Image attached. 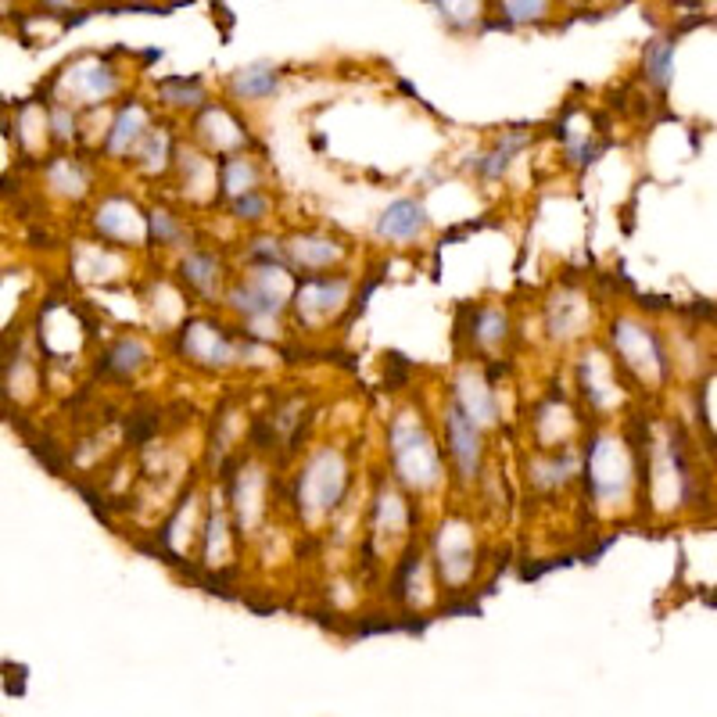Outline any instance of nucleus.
I'll list each match as a JSON object with an SVG mask.
<instances>
[{"mask_svg":"<svg viewBox=\"0 0 717 717\" xmlns=\"http://www.w3.org/2000/svg\"><path fill=\"white\" fill-rule=\"evenodd\" d=\"M391 460H395L402 481H409L416 488H430L437 481V453L416 423H406V420L391 423Z\"/></svg>","mask_w":717,"mask_h":717,"instance_id":"f257e3e1","label":"nucleus"},{"mask_svg":"<svg viewBox=\"0 0 717 717\" xmlns=\"http://www.w3.org/2000/svg\"><path fill=\"white\" fill-rule=\"evenodd\" d=\"M344 492V467L341 456L323 448L316 453L305 467V474L298 477V502L305 506V513H327Z\"/></svg>","mask_w":717,"mask_h":717,"instance_id":"f03ea898","label":"nucleus"},{"mask_svg":"<svg viewBox=\"0 0 717 717\" xmlns=\"http://www.w3.org/2000/svg\"><path fill=\"white\" fill-rule=\"evenodd\" d=\"M344 295H348V280L341 277H305L295 295V309L305 323H323L344 305Z\"/></svg>","mask_w":717,"mask_h":717,"instance_id":"7ed1b4c3","label":"nucleus"},{"mask_svg":"<svg viewBox=\"0 0 717 717\" xmlns=\"http://www.w3.org/2000/svg\"><path fill=\"white\" fill-rule=\"evenodd\" d=\"M448 423V453L460 463L463 477H477V463H481V427L453 402L445 413Z\"/></svg>","mask_w":717,"mask_h":717,"instance_id":"20e7f679","label":"nucleus"},{"mask_svg":"<svg viewBox=\"0 0 717 717\" xmlns=\"http://www.w3.org/2000/svg\"><path fill=\"white\" fill-rule=\"evenodd\" d=\"M115 72L101 61H83L75 68H68V75L61 79V90L65 98H75V105H94V101H105L112 90H115Z\"/></svg>","mask_w":717,"mask_h":717,"instance_id":"39448f33","label":"nucleus"},{"mask_svg":"<svg viewBox=\"0 0 717 717\" xmlns=\"http://www.w3.org/2000/svg\"><path fill=\"white\" fill-rule=\"evenodd\" d=\"M427 230V209L413 198H398L384 209V216L377 219V233L388 240H413Z\"/></svg>","mask_w":717,"mask_h":717,"instance_id":"423d86ee","label":"nucleus"},{"mask_svg":"<svg viewBox=\"0 0 717 717\" xmlns=\"http://www.w3.org/2000/svg\"><path fill=\"white\" fill-rule=\"evenodd\" d=\"M184 351L201 366H223L233 358V344L209 323H191L184 327Z\"/></svg>","mask_w":717,"mask_h":717,"instance_id":"0eeeda50","label":"nucleus"},{"mask_svg":"<svg viewBox=\"0 0 717 717\" xmlns=\"http://www.w3.org/2000/svg\"><path fill=\"white\" fill-rule=\"evenodd\" d=\"M98 230H101L105 237H119V240H133V244H140L144 233H147V226H144L137 205L126 201V198H108V201L98 209Z\"/></svg>","mask_w":717,"mask_h":717,"instance_id":"6e6552de","label":"nucleus"},{"mask_svg":"<svg viewBox=\"0 0 717 717\" xmlns=\"http://www.w3.org/2000/svg\"><path fill=\"white\" fill-rule=\"evenodd\" d=\"M613 344L620 348V355H624V363L627 366H635L642 377H646V370L650 366H657L660 363V348H657V341L642 330V327H632V323H613Z\"/></svg>","mask_w":717,"mask_h":717,"instance_id":"1a4fd4ad","label":"nucleus"},{"mask_svg":"<svg viewBox=\"0 0 717 717\" xmlns=\"http://www.w3.org/2000/svg\"><path fill=\"white\" fill-rule=\"evenodd\" d=\"M456 406H460L477 427H485V423L495 420V395H492V388H488L474 370H463V374L456 377Z\"/></svg>","mask_w":717,"mask_h":717,"instance_id":"9d476101","label":"nucleus"},{"mask_svg":"<svg viewBox=\"0 0 717 717\" xmlns=\"http://www.w3.org/2000/svg\"><path fill=\"white\" fill-rule=\"evenodd\" d=\"M437 556H441V574L448 581H463L470 571V546H467V527L448 524L437 534Z\"/></svg>","mask_w":717,"mask_h":717,"instance_id":"9b49d317","label":"nucleus"},{"mask_svg":"<svg viewBox=\"0 0 717 717\" xmlns=\"http://www.w3.org/2000/svg\"><path fill=\"white\" fill-rule=\"evenodd\" d=\"M337 255H341V248L334 240H327V237H298L291 244V262L302 265V269H323Z\"/></svg>","mask_w":717,"mask_h":717,"instance_id":"f8f14e48","label":"nucleus"},{"mask_svg":"<svg viewBox=\"0 0 717 717\" xmlns=\"http://www.w3.org/2000/svg\"><path fill=\"white\" fill-rule=\"evenodd\" d=\"M233 90L240 98L255 101V98H265L277 90V68L273 65H248L233 75Z\"/></svg>","mask_w":717,"mask_h":717,"instance_id":"ddd939ff","label":"nucleus"},{"mask_svg":"<svg viewBox=\"0 0 717 717\" xmlns=\"http://www.w3.org/2000/svg\"><path fill=\"white\" fill-rule=\"evenodd\" d=\"M219 172H223V191H226V194L244 198V194H251V191H255V179H258V172H255V165H251L248 158H240V154L223 158Z\"/></svg>","mask_w":717,"mask_h":717,"instance_id":"4468645a","label":"nucleus"},{"mask_svg":"<svg viewBox=\"0 0 717 717\" xmlns=\"http://www.w3.org/2000/svg\"><path fill=\"white\" fill-rule=\"evenodd\" d=\"M140 126H144V108H140V105H126V108L119 112V119H115L112 133H108V151L126 154V151H130V144L140 137Z\"/></svg>","mask_w":717,"mask_h":717,"instance_id":"2eb2a0df","label":"nucleus"},{"mask_svg":"<svg viewBox=\"0 0 717 717\" xmlns=\"http://www.w3.org/2000/svg\"><path fill=\"white\" fill-rule=\"evenodd\" d=\"M184 280L194 284L198 291L212 295L216 291V280H219V265L212 255H187L184 258Z\"/></svg>","mask_w":717,"mask_h":717,"instance_id":"dca6fc26","label":"nucleus"},{"mask_svg":"<svg viewBox=\"0 0 717 717\" xmlns=\"http://www.w3.org/2000/svg\"><path fill=\"white\" fill-rule=\"evenodd\" d=\"M671 58H674V47L667 40H653L646 47V72H650V79L657 86H667V79H671Z\"/></svg>","mask_w":717,"mask_h":717,"instance_id":"f3484780","label":"nucleus"},{"mask_svg":"<svg viewBox=\"0 0 717 717\" xmlns=\"http://www.w3.org/2000/svg\"><path fill=\"white\" fill-rule=\"evenodd\" d=\"M144 344L137 341V337H122L119 344H115V351L108 355V366L115 370V374H133L140 363H144Z\"/></svg>","mask_w":717,"mask_h":717,"instance_id":"a211bd4d","label":"nucleus"},{"mask_svg":"<svg viewBox=\"0 0 717 717\" xmlns=\"http://www.w3.org/2000/svg\"><path fill=\"white\" fill-rule=\"evenodd\" d=\"M474 337H477V344L492 348L495 341L506 337V316L499 309H477V330H474Z\"/></svg>","mask_w":717,"mask_h":717,"instance_id":"6ab92c4d","label":"nucleus"},{"mask_svg":"<svg viewBox=\"0 0 717 717\" xmlns=\"http://www.w3.org/2000/svg\"><path fill=\"white\" fill-rule=\"evenodd\" d=\"M162 94L169 98V105H198L201 101V83L187 86V79H165Z\"/></svg>","mask_w":717,"mask_h":717,"instance_id":"aec40b11","label":"nucleus"},{"mask_svg":"<svg viewBox=\"0 0 717 717\" xmlns=\"http://www.w3.org/2000/svg\"><path fill=\"white\" fill-rule=\"evenodd\" d=\"M51 184H54L58 191H83V172L75 169L72 158H58V162L51 165Z\"/></svg>","mask_w":717,"mask_h":717,"instance_id":"412c9836","label":"nucleus"},{"mask_svg":"<svg viewBox=\"0 0 717 717\" xmlns=\"http://www.w3.org/2000/svg\"><path fill=\"white\" fill-rule=\"evenodd\" d=\"M265 209H269V201H265V194H258V191H251V194H244V198H233V216H237V219H262Z\"/></svg>","mask_w":717,"mask_h":717,"instance_id":"4be33fe9","label":"nucleus"},{"mask_svg":"<svg viewBox=\"0 0 717 717\" xmlns=\"http://www.w3.org/2000/svg\"><path fill=\"white\" fill-rule=\"evenodd\" d=\"M502 12H509L513 22H527V19H542V12H549V4H506Z\"/></svg>","mask_w":717,"mask_h":717,"instance_id":"5701e85b","label":"nucleus"},{"mask_svg":"<svg viewBox=\"0 0 717 717\" xmlns=\"http://www.w3.org/2000/svg\"><path fill=\"white\" fill-rule=\"evenodd\" d=\"M151 226H154V237H158V240H172V237H176V223H172L169 212H154Z\"/></svg>","mask_w":717,"mask_h":717,"instance_id":"b1692460","label":"nucleus"},{"mask_svg":"<svg viewBox=\"0 0 717 717\" xmlns=\"http://www.w3.org/2000/svg\"><path fill=\"white\" fill-rule=\"evenodd\" d=\"M54 133L65 140V137H72V130H68V108H58L54 112Z\"/></svg>","mask_w":717,"mask_h":717,"instance_id":"393cba45","label":"nucleus"}]
</instances>
